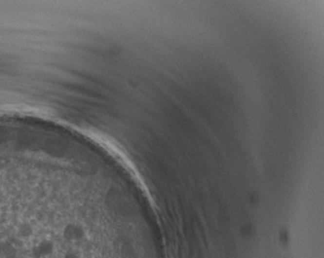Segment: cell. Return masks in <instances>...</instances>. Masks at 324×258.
I'll list each match as a JSON object with an SVG mask.
<instances>
[{"label": "cell", "instance_id": "7a4b0ae2", "mask_svg": "<svg viewBox=\"0 0 324 258\" xmlns=\"http://www.w3.org/2000/svg\"><path fill=\"white\" fill-rule=\"evenodd\" d=\"M35 233L34 225L29 221H19L16 227V236L21 240H27Z\"/></svg>", "mask_w": 324, "mask_h": 258}, {"label": "cell", "instance_id": "3957f363", "mask_svg": "<svg viewBox=\"0 0 324 258\" xmlns=\"http://www.w3.org/2000/svg\"><path fill=\"white\" fill-rule=\"evenodd\" d=\"M16 247L12 242H0V258H16Z\"/></svg>", "mask_w": 324, "mask_h": 258}, {"label": "cell", "instance_id": "6da1fadb", "mask_svg": "<svg viewBox=\"0 0 324 258\" xmlns=\"http://www.w3.org/2000/svg\"><path fill=\"white\" fill-rule=\"evenodd\" d=\"M55 250V244L50 239H43L36 244L31 251L32 258H44L53 254Z\"/></svg>", "mask_w": 324, "mask_h": 258}, {"label": "cell", "instance_id": "277c9868", "mask_svg": "<svg viewBox=\"0 0 324 258\" xmlns=\"http://www.w3.org/2000/svg\"><path fill=\"white\" fill-rule=\"evenodd\" d=\"M63 258H81V255L79 252L71 250V251L66 252Z\"/></svg>", "mask_w": 324, "mask_h": 258}]
</instances>
